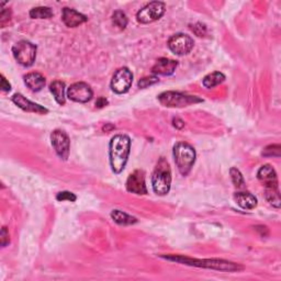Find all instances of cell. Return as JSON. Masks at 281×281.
<instances>
[{
    "mask_svg": "<svg viewBox=\"0 0 281 281\" xmlns=\"http://www.w3.org/2000/svg\"><path fill=\"white\" fill-rule=\"evenodd\" d=\"M29 14L32 19H49L53 16V11L48 7H37L31 9Z\"/></svg>",
    "mask_w": 281,
    "mask_h": 281,
    "instance_id": "obj_22",
    "label": "cell"
},
{
    "mask_svg": "<svg viewBox=\"0 0 281 281\" xmlns=\"http://www.w3.org/2000/svg\"><path fill=\"white\" fill-rule=\"evenodd\" d=\"M166 11V6L162 2H152L143 7L136 13V20L142 23L147 24L160 20Z\"/></svg>",
    "mask_w": 281,
    "mask_h": 281,
    "instance_id": "obj_7",
    "label": "cell"
},
{
    "mask_svg": "<svg viewBox=\"0 0 281 281\" xmlns=\"http://www.w3.org/2000/svg\"><path fill=\"white\" fill-rule=\"evenodd\" d=\"M126 186L129 192L135 195H146L147 188L145 184V172L140 169H136L132 172L127 180Z\"/></svg>",
    "mask_w": 281,
    "mask_h": 281,
    "instance_id": "obj_12",
    "label": "cell"
},
{
    "mask_svg": "<svg viewBox=\"0 0 281 281\" xmlns=\"http://www.w3.org/2000/svg\"><path fill=\"white\" fill-rule=\"evenodd\" d=\"M152 187L154 192L159 196H165L169 192L171 187V169L168 162L162 157L157 162L152 175Z\"/></svg>",
    "mask_w": 281,
    "mask_h": 281,
    "instance_id": "obj_3",
    "label": "cell"
},
{
    "mask_svg": "<svg viewBox=\"0 0 281 281\" xmlns=\"http://www.w3.org/2000/svg\"><path fill=\"white\" fill-rule=\"evenodd\" d=\"M280 151L281 146L279 144L269 145L262 151V155L267 157H280Z\"/></svg>",
    "mask_w": 281,
    "mask_h": 281,
    "instance_id": "obj_25",
    "label": "cell"
},
{
    "mask_svg": "<svg viewBox=\"0 0 281 281\" xmlns=\"http://www.w3.org/2000/svg\"><path fill=\"white\" fill-rule=\"evenodd\" d=\"M0 236H2V246L3 247H6L8 244H9L10 242V238H9V233H8V230L7 227H3L2 230V234H0Z\"/></svg>",
    "mask_w": 281,
    "mask_h": 281,
    "instance_id": "obj_30",
    "label": "cell"
},
{
    "mask_svg": "<svg viewBox=\"0 0 281 281\" xmlns=\"http://www.w3.org/2000/svg\"><path fill=\"white\" fill-rule=\"evenodd\" d=\"M172 126L175 127L176 129L180 130V129H183L185 127V122L181 119H179V118H175L172 120Z\"/></svg>",
    "mask_w": 281,
    "mask_h": 281,
    "instance_id": "obj_33",
    "label": "cell"
},
{
    "mask_svg": "<svg viewBox=\"0 0 281 281\" xmlns=\"http://www.w3.org/2000/svg\"><path fill=\"white\" fill-rule=\"evenodd\" d=\"M23 79H24V84L27 85V87L34 93H38L40 92V90H42L46 84L44 76L42 75V74L37 73V72L27 74V75L23 77Z\"/></svg>",
    "mask_w": 281,
    "mask_h": 281,
    "instance_id": "obj_17",
    "label": "cell"
},
{
    "mask_svg": "<svg viewBox=\"0 0 281 281\" xmlns=\"http://www.w3.org/2000/svg\"><path fill=\"white\" fill-rule=\"evenodd\" d=\"M56 199L59 200V201H71V202H74V201H76L77 197L75 195H74L73 192L62 191V192L57 194Z\"/></svg>",
    "mask_w": 281,
    "mask_h": 281,
    "instance_id": "obj_27",
    "label": "cell"
},
{
    "mask_svg": "<svg viewBox=\"0 0 281 281\" xmlns=\"http://www.w3.org/2000/svg\"><path fill=\"white\" fill-rule=\"evenodd\" d=\"M234 200L244 210H253L257 206V199H256V197L247 191L236 192L234 195Z\"/></svg>",
    "mask_w": 281,
    "mask_h": 281,
    "instance_id": "obj_18",
    "label": "cell"
},
{
    "mask_svg": "<svg viewBox=\"0 0 281 281\" xmlns=\"http://www.w3.org/2000/svg\"><path fill=\"white\" fill-rule=\"evenodd\" d=\"M230 175H231V178H232V181L233 184L236 188H244L245 187V180H244V177L242 175V172L239 171L237 168L235 167H232L230 169Z\"/></svg>",
    "mask_w": 281,
    "mask_h": 281,
    "instance_id": "obj_24",
    "label": "cell"
},
{
    "mask_svg": "<svg viewBox=\"0 0 281 281\" xmlns=\"http://www.w3.org/2000/svg\"><path fill=\"white\" fill-rule=\"evenodd\" d=\"M67 97L69 100L74 102L86 103L93 99L94 92L92 87H90L86 82H75V84L71 85L67 88Z\"/></svg>",
    "mask_w": 281,
    "mask_h": 281,
    "instance_id": "obj_10",
    "label": "cell"
},
{
    "mask_svg": "<svg viewBox=\"0 0 281 281\" xmlns=\"http://www.w3.org/2000/svg\"><path fill=\"white\" fill-rule=\"evenodd\" d=\"M128 16L127 14L121 11V10H117L114 11L112 14V23L114 27H117L119 30H125L128 26Z\"/></svg>",
    "mask_w": 281,
    "mask_h": 281,
    "instance_id": "obj_23",
    "label": "cell"
},
{
    "mask_svg": "<svg viewBox=\"0 0 281 281\" xmlns=\"http://www.w3.org/2000/svg\"><path fill=\"white\" fill-rule=\"evenodd\" d=\"M132 82H133V74L129 68L122 67L114 73L110 87L113 93L122 95L129 92Z\"/></svg>",
    "mask_w": 281,
    "mask_h": 281,
    "instance_id": "obj_8",
    "label": "cell"
},
{
    "mask_svg": "<svg viewBox=\"0 0 281 281\" xmlns=\"http://www.w3.org/2000/svg\"><path fill=\"white\" fill-rule=\"evenodd\" d=\"M194 39L185 33H176L168 40V47L170 51L178 56H184L191 52L194 48Z\"/></svg>",
    "mask_w": 281,
    "mask_h": 281,
    "instance_id": "obj_9",
    "label": "cell"
},
{
    "mask_svg": "<svg viewBox=\"0 0 281 281\" xmlns=\"http://www.w3.org/2000/svg\"><path fill=\"white\" fill-rule=\"evenodd\" d=\"M161 257L166 260L179 262L187 266H195L199 268H206V269L219 270V271L234 272V271H241L244 269V267L238 265V264L224 260V259H197V258L185 257V256H181V255H162Z\"/></svg>",
    "mask_w": 281,
    "mask_h": 281,
    "instance_id": "obj_1",
    "label": "cell"
},
{
    "mask_svg": "<svg viewBox=\"0 0 281 281\" xmlns=\"http://www.w3.org/2000/svg\"><path fill=\"white\" fill-rule=\"evenodd\" d=\"M257 178L265 187L266 191L268 190H279L278 188V177L276 170L270 165H264L257 172Z\"/></svg>",
    "mask_w": 281,
    "mask_h": 281,
    "instance_id": "obj_13",
    "label": "cell"
},
{
    "mask_svg": "<svg viewBox=\"0 0 281 281\" xmlns=\"http://www.w3.org/2000/svg\"><path fill=\"white\" fill-rule=\"evenodd\" d=\"M159 81H160V79H159V77H156V76L144 77V78L138 80V87L144 89V88H147V87L157 84Z\"/></svg>",
    "mask_w": 281,
    "mask_h": 281,
    "instance_id": "obj_26",
    "label": "cell"
},
{
    "mask_svg": "<svg viewBox=\"0 0 281 281\" xmlns=\"http://www.w3.org/2000/svg\"><path fill=\"white\" fill-rule=\"evenodd\" d=\"M111 218L112 220L118 223L120 225H132L137 223V219L130 216V214L123 212L121 210H113L111 212Z\"/></svg>",
    "mask_w": 281,
    "mask_h": 281,
    "instance_id": "obj_21",
    "label": "cell"
},
{
    "mask_svg": "<svg viewBox=\"0 0 281 281\" xmlns=\"http://www.w3.org/2000/svg\"><path fill=\"white\" fill-rule=\"evenodd\" d=\"M11 18V11L10 9H3L2 12H0V24L2 27L5 28L8 23H9Z\"/></svg>",
    "mask_w": 281,
    "mask_h": 281,
    "instance_id": "obj_28",
    "label": "cell"
},
{
    "mask_svg": "<svg viewBox=\"0 0 281 281\" xmlns=\"http://www.w3.org/2000/svg\"><path fill=\"white\" fill-rule=\"evenodd\" d=\"M12 102L15 106H18L19 108L22 109L23 111L38 113V114H46V113H48V110L45 108V107L30 101L29 99H27L26 97H24L21 94H14L12 96Z\"/></svg>",
    "mask_w": 281,
    "mask_h": 281,
    "instance_id": "obj_14",
    "label": "cell"
},
{
    "mask_svg": "<svg viewBox=\"0 0 281 281\" xmlns=\"http://www.w3.org/2000/svg\"><path fill=\"white\" fill-rule=\"evenodd\" d=\"M51 142L54 147L56 154L59 155L63 161H66L69 156L71 139L66 132L62 130H55L51 134Z\"/></svg>",
    "mask_w": 281,
    "mask_h": 281,
    "instance_id": "obj_11",
    "label": "cell"
},
{
    "mask_svg": "<svg viewBox=\"0 0 281 281\" xmlns=\"http://www.w3.org/2000/svg\"><path fill=\"white\" fill-rule=\"evenodd\" d=\"M224 80H225L224 74H222L221 72H213L211 74H208V75L203 78L202 85L206 89H211L219 86Z\"/></svg>",
    "mask_w": 281,
    "mask_h": 281,
    "instance_id": "obj_20",
    "label": "cell"
},
{
    "mask_svg": "<svg viewBox=\"0 0 281 281\" xmlns=\"http://www.w3.org/2000/svg\"><path fill=\"white\" fill-rule=\"evenodd\" d=\"M115 129V127L113 126V125H111V123H107V125L102 128V130L104 131V132H110V131H112V130H114Z\"/></svg>",
    "mask_w": 281,
    "mask_h": 281,
    "instance_id": "obj_34",
    "label": "cell"
},
{
    "mask_svg": "<svg viewBox=\"0 0 281 281\" xmlns=\"http://www.w3.org/2000/svg\"><path fill=\"white\" fill-rule=\"evenodd\" d=\"M159 100L162 106L168 107V108H183L190 104H196L203 102V99L187 95L178 92H165L159 96Z\"/></svg>",
    "mask_w": 281,
    "mask_h": 281,
    "instance_id": "obj_5",
    "label": "cell"
},
{
    "mask_svg": "<svg viewBox=\"0 0 281 281\" xmlns=\"http://www.w3.org/2000/svg\"><path fill=\"white\" fill-rule=\"evenodd\" d=\"M131 152V139L126 134L114 135L109 143V161L114 173H121L128 163Z\"/></svg>",
    "mask_w": 281,
    "mask_h": 281,
    "instance_id": "obj_2",
    "label": "cell"
},
{
    "mask_svg": "<svg viewBox=\"0 0 281 281\" xmlns=\"http://www.w3.org/2000/svg\"><path fill=\"white\" fill-rule=\"evenodd\" d=\"M62 20L65 23L66 27L76 28V27H79L80 24L87 22L88 18L85 14L76 11L75 9L65 7L63 9V13H62Z\"/></svg>",
    "mask_w": 281,
    "mask_h": 281,
    "instance_id": "obj_15",
    "label": "cell"
},
{
    "mask_svg": "<svg viewBox=\"0 0 281 281\" xmlns=\"http://www.w3.org/2000/svg\"><path fill=\"white\" fill-rule=\"evenodd\" d=\"M65 87V82L62 80H55L49 85V92L52 93L56 102L61 106H64L66 102Z\"/></svg>",
    "mask_w": 281,
    "mask_h": 281,
    "instance_id": "obj_19",
    "label": "cell"
},
{
    "mask_svg": "<svg viewBox=\"0 0 281 281\" xmlns=\"http://www.w3.org/2000/svg\"><path fill=\"white\" fill-rule=\"evenodd\" d=\"M0 88L4 93H8L11 90V85L9 84V81H7V79L5 78L4 75H2V82H0Z\"/></svg>",
    "mask_w": 281,
    "mask_h": 281,
    "instance_id": "obj_31",
    "label": "cell"
},
{
    "mask_svg": "<svg viewBox=\"0 0 281 281\" xmlns=\"http://www.w3.org/2000/svg\"><path fill=\"white\" fill-rule=\"evenodd\" d=\"M177 66H178L177 61L166 59V57H162V59L157 60V62L153 66L152 73L155 74V75L170 76L175 73Z\"/></svg>",
    "mask_w": 281,
    "mask_h": 281,
    "instance_id": "obj_16",
    "label": "cell"
},
{
    "mask_svg": "<svg viewBox=\"0 0 281 281\" xmlns=\"http://www.w3.org/2000/svg\"><path fill=\"white\" fill-rule=\"evenodd\" d=\"M38 47L30 41L21 40L12 47V54L15 61L24 67H30L36 62Z\"/></svg>",
    "mask_w": 281,
    "mask_h": 281,
    "instance_id": "obj_6",
    "label": "cell"
},
{
    "mask_svg": "<svg viewBox=\"0 0 281 281\" xmlns=\"http://www.w3.org/2000/svg\"><path fill=\"white\" fill-rule=\"evenodd\" d=\"M196 157L195 148L186 142H178L173 146V159L179 172L183 176H187L191 171L196 163Z\"/></svg>",
    "mask_w": 281,
    "mask_h": 281,
    "instance_id": "obj_4",
    "label": "cell"
},
{
    "mask_svg": "<svg viewBox=\"0 0 281 281\" xmlns=\"http://www.w3.org/2000/svg\"><path fill=\"white\" fill-rule=\"evenodd\" d=\"M190 29H191L192 32L198 37H203L206 33V27L202 23H196L194 26L190 27Z\"/></svg>",
    "mask_w": 281,
    "mask_h": 281,
    "instance_id": "obj_29",
    "label": "cell"
},
{
    "mask_svg": "<svg viewBox=\"0 0 281 281\" xmlns=\"http://www.w3.org/2000/svg\"><path fill=\"white\" fill-rule=\"evenodd\" d=\"M108 103H109L108 100H107L104 97H100V98L97 99L96 107H97V108H103V107H106Z\"/></svg>",
    "mask_w": 281,
    "mask_h": 281,
    "instance_id": "obj_32",
    "label": "cell"
}]
</instances>
